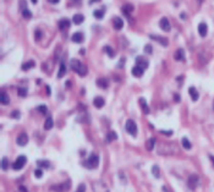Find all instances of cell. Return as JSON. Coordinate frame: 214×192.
<instances>
[{
	"label": "cell",
	"instance_id": "obj_45",
	"mask_svg": "<svg viewBox=\"0 0 214 192\" xmlns=\"http://www.w3.org/2000/svg\"><path fill=\"white\" fill-rule=\"evenodd\" d=\"M209 159H211V162H212V164H213V166H214V156H209Z\"/></svg>",
	"mask_w": 214,
	"mask_h": 192
},
{
	"label": "cell",
	"instance_id": "obj_6",
	"mask_svg": "<svg viewBox=\"0 0 214 192\" xmlns=\"http://www.w3.org/2000/svg\"><path fill=\"white\" fill-rule=\"evenodd\" d=\"M16 142H17V144L18 146H26L28 143V136H27V133H21L20 136L17 137V140H16Z\"/></svg>",
	"mask_w": 214,
	"mask_h": 192
},
{
	"label": "cell",
	"instance_id": "obj_17",
	"mask_svg": "<svg viewBox=\"0 0 214 192\" xmlns=\"http://www.w3.org/2000/svg\"><path fill=\"white\" fill-rule=\"evenodd\" d=\"M82 66V64H81V61H79V60H76V59H72L71 60V69L75 72H77L80 70V67Z\"/></svg>",
	"mask_w": 214,
	"mask_h": 192
},
{
	"label": "cell",
	"instance_id": "obj_18",
	"mask_svg": "<svg viewBox=\"0 0 214 192\" xmlns=\"http://www.w3.org/2000/svg\"><path fill=\"white\" fill-rule=\"evenodd\" d=\"M143 69L142 67H139V66H137V65H136V66L132 69V75L135 76V77H141L142 75H143Z\"/></svg>",
	"mask_w": 214,
	"mask_h": 192
},
{
	"label": "cell",
	"instance_id": "obj_40",
	"mask_svg": "<svg viewBox=\"0 0 214 192\" xmlns=\"http://www.w3.org/2000/svg\"><path fill=\"white\" fill-rule=\"evenodd\" d=\"M86 191V186L83 185V183H81V185L79 186V189H77L76 192H85Z\"/></svg>",
	"mask_w": 214,
	"mask_h": 192
},
{
	"label": "cell",
	"instance_id": "obj_10",
	"mask_svg": "<svg viewBox=\"0 0 214 192\" xmlns=\"http://www.w3.org/2000/svg\"><path fill=\"white\" fill-rule=\"evenodd\" d=\"M67 190H69V185H66V183H60V185L52 186V191H56V192H65Z\"/></svg>",
	"mask_w": 214,
	"mask_h": 192
},
{
	"label": "cell",
	"instance_id": "obj_48",
	"mask_svg": "<svg viewBox=\"0 0 214 192\" xmlns=\"http://www.w3.org/2000/svg\"><path fill=\"white\" fill-rule=\"evenodd\" d=\"M175 99H176V102H180V97L178 94H175Z\"/></svg>",
	"mask_w": 214,
	"mask_h": 192
},
{
	"label": "cell",
	"instance_id": "obj_8",
	"mask_svg": "<svg viewBox=\"0 0 214 192\" xmlns=\"http://www.w3.org/2000/svg\"><path fill=\"white\" fill-rule=\"evenodd\" d=\"M151 39H154V40H157V42H159L162 46L164 47H168V44H169V42H168V39L166 38H163V37H159V36H154V34H151Z\"/></svg>",
	"mask_w": 214,
	"mask_h": 192
},
{
	"label": "cell",
	"instance_id": "obj_22",
	"mask_svg": "<svg viewBox=\"0 0 214 192\" xmlns=\"http://www.w3.org/2000/svg\"><path fill=\"white\" fill-rule=\"evenodd\" d=\"M0 102H1V104H4V105H7L10 103V99L6 93H4V92L0 93Z\"/></svg>",
	"mask_w": 214,
	"mask_h": 192
},
{
	"label": "cell",
	"instance_id": "obj_21",
	"mask_svg": "<svg viewBox=\"0 0 214 192\" xmlns=\"http://www.w3.org/2000/svg\"><path fill=\"white\" fill-rule=\"evenodd\" d=\"M97 84H98V87L105 89V88H108L109 82H108V80H105V79H99V80L97 81Z\"/></svg>",
	"mask_w": 214,
	"mask_h": 192
},
{
	"label": "cell",
	"instance_id": "obj_12",
	"mask_svg": "<svg viewBox=\"0 0 214 192\" xmlns=\"http://www.w3.org/2000/svg\"><path fill=\"white\" fill-rule=\"evenodd\" d=\"M83 34L81 33V32H76V33H73L72 37H71V39H72V42L73 43H82L83 42Z\"/></svg>",
	"mask_w": 214,
	"mask_h": 192
},
{
	"label": "cell",
	"instance_id": "obj_26",
	"mask_svg": "<svg viewBox=\"0 0 214 192\" xmlns=\"http://www.w3.org/2000/svg\"><path fill=\"white\" fill-rule=\"evenodd\" d=\"M181 144H182V147L185 149H191V143H190V141H188L186 137H184L182 140H181Z\"/></svg>",
	"mask_w": 214,
	"mask_h": 192
},
{
	"label": "cell",
	"instance_id": "obj_4",
	"mask_svg": "<svg viewBox=\"0 0 214 192\" xmlns=\"http://www.w3.org/2000/svg\"><path fill=\"white\" fill-rule=\"evenodd\" d=\"M198 182H199V177H198V175H196V174H192L190 177H188V181H187V185L188 187H190L191 190H195L197 185H198Z\"/></svg>",
	"mask_w": 214,
	"mask_h": 192
},
{
	"label": "cell",
	"instance_id": "obj_14",
	"mask_svg": "<svg viewBox=\"0 0 214 192\" xmlns=\"http://www.w3.org/2000/svg\"><path fill=\"white\" fill-rule=\"evenodd\" d=\"M188 93H190V97L192 98L193 102L198 100L199 94H198V92H197V89H196L195 87H190V88H188Z\"/></svg>",
	"mask_w": 214,
	"mask_h": 192
},
{
	"label": "cell",
	"instance_id": "obj_44",
	"mask_svg": "<svg viewBox=\"0 0 214 192\" xmlns=\"http://www.w3.org/2000/svg\"><path fill=\"white\" fill-rule=\"evenodd\" d=\"M45 92H47V94L48 96H50V87H49V86H47V87H45Z\"/></svg>",
	"mask_w": 214,
	"mask_h": 192
},
{
	"label": "cell",
	"instance_id": "obj_25",
	"mask_svg": "<svg viewBox=\"0 0 214 192\" xmlns=\"http://www.w3.org/2000/svg\"><path fill=\"white\" fill-rule=\"evenodd\" d=\"M32 67H34V61H27V63H24L23 65H22V70L23 71H27V70H30V69H32Z\"/></svg>",
	"mask_w": 214,
	"mask_h": 192
},
{
	"label": "cell",
	"instance_id": "obj_13",
	"mask_svg": "<svg viewBox=\"0 0 214 192\" xmlns=\"http://www.w3.org/2000/svg\"><path fill=\"white\" fill-rule=\"evenodd\" d=\"M57 24H59V28H60L61 31H65V30H67V28L70 27V20L63 18V20H60Z\"/></svg>",
	"mask_w": 214,
	"mask_h": 192
},
{
	"label": "cell",
	"instance_id": "obj_27",
	"mask_svg": "<svg viewBox=\"0 0 214 192\" xmlns=\"http://www.w3.org/2000/svg\"><path fill=\"white\" fill-rule=\"evenodd\" d=\"M154 144H155V138H149L148 142H147V149L148 150H153Z\"/></svg>",
	"mask_w": 214,
	"mask_h": 192
},
{
	"label": "cell",
	"instance_id": "obj_42",
	"mask_svg": "<svg viewBox=\"0 0 214 192\" xmlns=\"http://www.w3.org/2000/svg\"><path fill=\"white\" fill-rule=\"evenodd\" d=\"M145 51L148 53V54H151V53H152V47L149 46V44H147V46L145 47Z\"/></svg>",
	"mask_w": 214,
	"mask_h": 192
},
{
	"label": "cell",
	"instance_id": "obj_43",
	"mask_svg": "<svg viewBox=\"0 0 214 192\" xmlns=\"http://www.w3.org/2000/svg\"><path fill=\"white\" fill-rule=\"evenodd\" d=\"M12 117H20V113H18V112H16V110H15V112L12 113Z\"/></svg>",
	"mask_w": 214,
	"mask_h": 192
},
{
	"label": "cell",
	"instance_id": "obj_33",
	"mask_svg": "<svg viewBox=\"0 0 214 192\" xmlns=\"http://www.w3.org/2000/svg\"><path fill=\"white\" fill-rule=\"evenodd\" d=\"M7 166H9V160H7V158H3L1 159V169L6 170Z\"/></svg>",
	"mask_w": 214,
	"mask_h": 192
},
{
	"label": "cell",
	"instance_id": "obj_3",
	"mask_svg": "<svg viewBox=\"0 0 214 192\" xmlns=\"http://www.w3.org/2000/svg\"><path fill=\"white\" fill-rule=\"evenodd\" d=\"M26 162H27V158L26 157H24V156H20L15 160L14 165H12V168H14L15 170H21L23 166H24V164H26Z\"/></svg>",
	"mask_w": 214,
	"mask_h": 192
},
{
	"label": "cell",
	"instance_id": "obj_16",
	"mask_svg": "<svg viewBox=\"0 0 214 192\" xmlns=\"http://www.w3.org/2000/svg\"><path fill=\"white\" fill-rule=\"evenodd\" d=\"M104 103H105V100L103 99L102 97H96V98H94V100H93V104H94V107H96V108H103Z\"/></svg>",
	"mask_w": 214,
	"mask_h": 192
},
{
	"label": "cell",
	"instance_id": "obj_36",
	"mask_svg": "<svg viewBox=\"0 0 214 192\" xmlns=\"http://www.w3.org/2000/svg\"><path fill=\"white\" fill-rule=\"evenodd\" d=\"M104 50H105L106 53H108V55L110 56V58H113V56H114V51H113V49L110 48L109 46H106V47L104 48Z\"/></svg>",
	"mask_w": 214,
	"mask_h": 192
},
{
	"label": "cell",
	"instance_id": "obj_49",
	"mask_svg": "<svg viewBox=\"0 0 214 192\" xmlns=\"http://www.w3.org/2000/svg\"><path fill=\"white\" fill-rule=\"evenodd\" d=\"M97 1H99V0H89V4H93V3H97Z\"/></svg>",
	"mask_w": 214,
	"mask_h": 192
},
{
	"label": "cell",
	"instance_id": "obj_23",
	"mask_svg": "<svg viewBox=\"0 0 214 192\" xmlns=\"http://www.w3.org/2000/svg\"><path fill=\"white\" fill-rule=\"evenodd\" d=\"M65 73H66V66H65V64H64V63H61V64H60L59 72H57V77H59V79H63Z\"/></svg>",
	"mask_w": 214,
	"mask_h": 192
},
{
	"label": "cell",
	"instance_id": "obj_20",
	"mask_svg": "<svg viewBox=\"0 0 214 192\" xmlns=\"http://www.w3.org/2000/svg\"><path fill=\"white\" fill-rule=\"evenodd\" d=\"M53 125H54V121H53V117H47V120L44 122V130H52Z\"/></svg>",
	"mask_w": 214,
	"mask_h": 192
},
{
	"label": "cell",
	"instance_id": "obj_19",
	"mask_svg": "<svg viewBox=\"0 0 214 192\" xmlns=\"http://www.w3.org/2000/svg\"><path fill=\"white\" fill-rule=\"evenodd\" d=\"M72 21H73V23H76V24H81L82 22L85 21V16L81 15V14H76L72 17Z\"/></svg>",
	"mask_w": 214,
	"mask_h": 192
},
{
	"label": "cell",
	"instance_id": "obj_15",
	"mask_svg": "<svg viewBox=\"0 0 214 192\" xmlns=\"http://www.w3.org/2000/svg\"><path fill=\"white\" fill-rule=\"evenodd\" d=\"M139 105H141L142 112L145 113V114L149 113V107H148V104H147V102H146L145 98H139Z\"/></svg>",
	"mask_w": 214,
	"mask_h": 192
},
{
	"label": "cell",
	"instance_id": "obj_28",
	"mask_svg": "<svg viewBox=\"0 0 214 192\" xmlns=\"http://www.w3.org/2000/svg\"><path fill=\"white\" fill-rule=\"evenodd\" d=\"M116 138H118V135L115 133L114 131H112V132L108 133V136H106V142H112L114 140H116Z\"/></svg>",
	"mask_w": 214,
	"mask_h": 192
},
{
	"label": "cell",
	"instance_id": "obj_46",
	"mask_svg": "<svg viewBox=\"0 0 214 192\" xmlns=\"http://www.w3.org/2000/svg\"><path fill=\"white\" fill-rule=\"evenodd\" d=\"M60 0H49V3H52V4H57Z\"/></svg>",
	"mask_w": 214,
	"mask_h": 192
},
{
	"label": "cell",
	"instance_id": "obj_29",
	"mask_svg": "<svg viewBox=\"0 0 214 192\" xmlns=\"http://www.w3.org/2000/svg\"><path fill=\"white\" fill-rule=\"evenodd\" d=\"M77 73H79V75H80L81 77H83V76H86V75H87V67H86V66H85V65H83V64H82V66L80 67V70H79V71H77Z\"/></svg>",
	"mask_w": 214,
	"mask_h": 192
},
{
	"label": "cell",
	"instance_id": "obj_9",
	"mask_svg": "<svg viewBox=\"0 0 214 192\" xmlns=\"http://www.w3.org/2000/svg\"><path fill=\"white\" fill-rule=\"evenodd\" d=\"M198 33H199L201 37H205V36H207V33H208V26L204 22L198 24Z\"/></svg>",
	"mask_w": 214,
	"mask_h": 192
},
{
	"label": "cell",
	"instance_id": "obj_35",
	"mask_svg": "<svg viewBox=\"0 0 214 192\" xmlns=\"http://www.w3.org/2000/svg\"><path fill=\"white\" fill-rule=\"evenodd\" d=\"M152 173H153V175L155 177H159V168H158V165H154L153 168H152Z\"/></svg>",
	"mask_w": 214,
	"mask_h": 192
},
{
	"label": "cell",
	"instance_id": "obj_34",
	"mask_svg": "<svg viewBox=\"0 0 214 192\" xmlns=\"http://www.w3.org/2000/svg\"><path fill=\"white\" fill-rule=\"evenodd\" d=\"M132 10H133V7L131 6V5H125L124 7H122V12H124V14H126V15H129Z\"/></svg>",
	"mask_w": 214,
	"mask_h": 192
},
{
	"label": "cell",
	"instance_id": "obj_31",
	"mask_svg": "<svg viewBox=\"0 0 214 192\" xmlns=\"http://www.w3.org/2000/svg\"><path fill=\"white\" fill-rule=\"evenodd\" d=\"M37 165L42 166V168H49V166H50V163L47 162V160H38L37 162Z\"/></svg>",
	"mask_w": 214,
	"mask_h": 192
},
{
	"label": "cell",
	"instance_id": "obj_38",
	"mask_svg": "<svg viewBox=\"0 0 214 192\" xmlns=\"http://www.w3.org/2000/svg\"><path fill=\"white\" fill-rule=\"evenodd\" d=\"M37 110H39V112L40 113H42V114H45V113H47V107H45V105H39V107L38 108H37Z\"/></svg>",
	"mask_w": 214,
	"mask_h": 192
},
{
	"label": "cell",
	"instance_id": "obj_1",
	"mask_svg": "<svg viewBox=\"0 0 214 192\" xmlns=\"http://www.w3.org/2000/svg\"><path fill=\"white\" fill-rule=\"evenodd\" d=\"M98 164H99V157L97 154H90L89 158L87 159V162L85 163V165L87 166L88 169H94L97 168Z\"/></svg>",
	"mask_w": 214,
	"mask_h": 192
},
{
	"label": "cell",
	"instance_id": "obj_5",
	"mask_svg": "<svg viewBox=\"0 0 214 192\" xmlns=\"http://www.w3.org/2000/svg\"><path fill=\"white\" fill-rule=\"evenodd\" d=\"M159 26H160V28H162L164 32H170V30H171L170 22H169V20H168L166 17H163L162 20H160V21H159Z\"/></svg>",
	"mask_w": 214,
	"mask_h": 192
},
{
	"label": "cell",
	"instance_id": "obj_51",
	"mask_svg": "<svg viewBox=\"0 0 214 192\" xmlns=\"http://www.w3.org/2000/svg\"><path fill=\"white\" fill-rule=\"evenodd\" d=\"M76 1H77V0H76Z\"/></svg>",
	"mask_w": 214,
	"mask_h": 192
},
{
	"label": "cell",
	"instance_id": "obj_50",
	"mask_svg": "<svg viewBox=\"0 0 214 192\" xmlns=\"http://www.w3.org/2000/svg\"><path fill=\"white\" fill-rule=\"evenodd\" d=\"M31 1L33 3V4H37V1H38V0H31Z\"/></svg>",
	"mask_w": 214,
	"mask_h": 192
},
{
	"label": "cell",
	"instance_id": "obj_24",
	"mask_svg": "<svg viewBox=\"0 0 214 192\" xmlns=\"http://www.w3.org/2000/svg\"><path fill=\"white\" fill-rule=\"evenodd\" d=\"M174 58H175V60H184L185 59V53H184V50L182 49H178V51L175 53V55H174Z\"/></svg>",
	"mask_w": 214,
	"mask_h": 192
},
{
	"label": "cell",
	"instance_id": "obj_37",
	"mask_svg": "<svg viewBox=\"0 0 214 192\" xmlns=\"http://www.w3.org/2000/svg\"><path fill=\"white\" fill-rule=\"evenodd\" d=\"M18 96H20V97H26V96H27V89H24V88H18Z\"/></svg>",
	"mask_w": 214,
	"mask_h": 192
},
{
	"label": "cell",
	"instance_id": "obj_2",
	"mask_svg": "<svg viewBox=\"0 0 214 192\" xmlns=\"http://www.w3.org/2000/svg\"><path fill=\"white\" fill-rule=\"evenodd\" d=\"M125 127H126V131L129 132L131 136H136V135H137V125L135 124L133 120H127Z\"/></svg>",
	"mask_w": 214,
	"mask_h": 192
},
{
	"label": "cell",
	"instance_id": "obj_47",
	"mask_svg": "<svg viewBox=\"0 0 214 192\" xmlns=\"http://www.w3.org/2000/svg\"><path fill=\"white\" fill-rule=\"evenodd\" d=\"M20 190H21L22 192H28V191H27L26 189H24V187H23V186H21V187H20Z\"/></svg>",
	"mask_w": 214,
	"mask_h": 192
},
{
	"label": "cell",
	"instance_id": "obj_7",
	"mask_svg": "<svg viewBox=\"0 0 214 192\" xmlns=\"http://www.w3.org/2000/svg\"><path fill=\"white\" fill-rule=\"evenodd\" d=\"M136 63H137V66L142 67L143 70L148 67V60L145 59L143 56H137V59H136Z\"/></svg>",
	"mask_w": 214,
	"mask_h": 192
},
{
	"label": "cell",
	"instance_id": "obj_11",
	"mask_svg": "<svg viewBox=\"0 0 214 192\" xmlns=\"http://www.w3.org/2000/svg\"><path fill=\"white\" fill-rule=\"evenodd\" d=\"M113 24H114V28L118 31H120L122 27H124V21L120 18V17H115L113 20Z\"/></svg>",
	"mask_w": 214,
	"mask_h": 192
},
{
	"label": "cell",
	"instance_id": "obj_32",
	"mask_svg": "<svg viewBox=\"0 0 214 192\" xmlns=\"http://www.w3.org/2000/svg\"><path fill=\"white\" fill-rule=\"evenodd\" d=\"M22 16H23V17L24 18H31L32 17V12L30 11V10H28V9H23L22 10Z\"/></svg>",
	"mask_w": 214,
	"mask_h": 192
},
{
	"label": "cell",
	"instance_id": "obj_41",
	"mask_svg": "<svg viewBox=\"0 0 214 192\" xmlns=\"http://www.w3.org/2000/svg\"><path fill=\"white\" fill-rule=\"evenodd\" d=\"M34 37H36V40H39L40 37H42V32H40V31H36Z\"/></svg>",
	"mask_w": 214,
	"mask_h": 192
},
{
	"label": "cell",
	"instance_id": "obj_39",
	"mask_svg": "<svg viewBox=\"0 0 214 192\" xmlns=\"http://www.w3.org/2000/svg\"><path fill=\"white\" fill-rule=\"evenodd\" d=\"M42 175H43V171L40 170V169H37V170L34 171V176H36V177L39 179V177H42Z\"/></svg>",
	"mask_w": 214,
	"mask_h": 192
},
{
	"label": "cell",
	"instance_id": "obj_30",
	"mask_svg": "<svg viewBox=\"0 0 214 192\" xmlns=\"http://www.w3.org/2000/svg\"><path fill=\"white\" fill-rule=\"evenodd\" d=\"M93 16L96 18H98V20H102L103 16H104V12H103V10H96L93 12Z\"/></svg>",
	"mask_w": 214,
	"mask_h": 192
}]
</instances>
